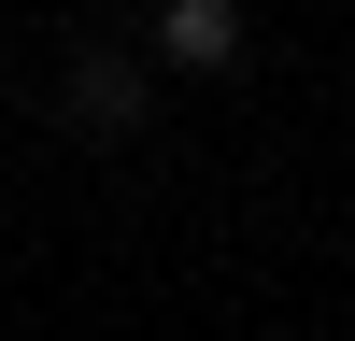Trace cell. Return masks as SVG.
Returning <instances> with one entry per match:
<instances>
[{"label": "cell", "mask_w": 355, "mask_h": 341, "mask_svg": "<svg viewBox=\"0 0 355 341\" xmlns=\"http://www.w3.org/2000/svg\"><path fill=\"white\" fill-rule=\"evenodd\" d=\"M57 100H71V128H142V114H157V71H142V57H71Z\"/></svg>", "instance_id": "cell-2"}, {"label": "cell", "mask_w": 355, "mask_h": 341, "mask_svg": "<svg viewBox=\"0 0 355 341\" xmlns=\"http://www.w3.org/2000/svg\"><path fill=\"white\" fill-rule=\"evenodd\" d=\"M157 57L171 71H242V0H157Z\"/></svg>", "instance_id": "cell-1"}]
</instances>
